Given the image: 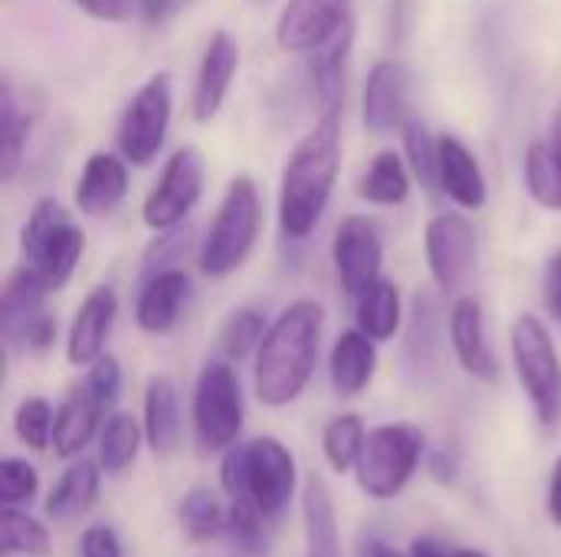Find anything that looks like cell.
Here are the masks:
<instances>
[{
	"label": "cell",
	"mask_w": 561,
	"mask_h": 557,
	"mask_svg": "<svg viewBox=\"0 0 561 557\" xmlns=\"http://www.w3.org/2000/svg\"><path fill=\"white\" fill-rule=\"evenodd\" d=\"M250 3H256V7H263V3H270V0H250Z\"/></svg>",
	"instance_id": "obj_54"
},
{
	"label": "cell",
	"mask_w": 561,
	"mask_h": 557,
	"mask_svg": "<svg viewBox=\"0 0 561 557\" xmlns=\"http://www.w3.org/2000/svg\"><path fill=\"white\" fill-rule=\"evenodd\" d=\"M263 230V200H260V187L253 177L240 174L227 184L224 200L214 213V223L207 227L201 246H197V269L207 279H224L230 272H237Z\"/></svg>",
	"instance_id": "obj_4"
},
{
	"label": "cell",
	"mask_w": 561,
	"mask_h": 557,
	"mask_svg": "<svg viewBox=\"0 0 561 557\" xmlns=\"http://www.w3.org/2000/svg\"><path fill=\"white\" fill-rule=\"evenodd\" d=\"M454 557H490L486 552H480V548H460V552H454Z\"/></svg>",
	"instance_id": "obj_53"
},
{
	"label": "cell",
	"mask_w": 561,
	"mask_h": 557,
	"mask_svg": "<svg viewBox=\"0 0 561 557\" xmlns=\"http://www.w3.org/2000/svg\"><path fill=\"white\" fill-rule=\"evenodd\" d=\"M128 194V161L115 151H92L76 181V207L85 217H108Z\"/></svg>",
	"instance_id": "obj_23"
},
{
	"label": "cell",
	"mask_w": 561,
	"mask_h": 557,
	"mask_svg": "<svg viewBox=\"0 0 561 557\" xmlns=\"http://www.w3.org/2000/svg\"><path fill=\"white\" fill-rule=\"evenodd\" d=\"M39 492V473L20 460V456H7L0 463V506H30Z\"/></svg>",
	"instance_id": "obj_42"
},
{
	"label": "cell",
	"mask_w": 561,
	"mask_h": 557,
	"mask_svg": "<svg viewBox=\"0 0 561 557\" xmlns=\"http://www.w3.org/2000/svg\"><path fill=\"white\" fill-rule=\"evenodd\" d=\"M118 318V295L112 286L92 289L82 305L72 315L69 335H66V361L72 368H89L105 355V345L112 338Z\"/></svg>",
	"instance_id": "obj_18"
},
{
	"label": "cell",
	"mask_w": 561,
	"mask_h": 557,
	"mask_svg": "<svg viewBox=\"0 0 561 557\" xmlns=\"http://www.w3.org/2000/svg\"><path fill=\"white\" fill-rule=\"evenodd\" d=\"M411 557H454V552L444 545V542H437V538H414V545H411Z\"/></svg>",
	"instance_id": "obj_50"
},
{
	"label": "cell",
	"mask_w": 561,
	"mask_h": 557,
	"mask_svg": "<svg viewBox=\"0 0 561 557\" xmlns=\"http://www.w3.org/2000/svg\"><path fill=\"white\" fill-rule=\"evenodd\" d=\"M447 335H450L454 358L460 361V368L470 378H477L483 384L500 381V364H496V355L490 348L486 312H483V302L480 299L463 295V299L454 302L450 318H447Z\"/></svg>",
	"instance_id": "obj_17"
},
{
	"label": "cell",
	"mask_w": 561,
	"mask_h": 557,
	"mask_svg": "<svg viewBox=\"0 0 561 557\" xmlns=\"http://www.w3.org/2000/svg\"><path fill=\"white\" fill-rule=\"evenodd\" d=\"M549 144L556 148V154L561 158V102L556 105V115H552V141Z\"/></svg>",
	"instance_id": "obj_52"
},
{
	"label": "cell",
	"mask_w": 561,
	"mask_h": 557,
	"mask_svg": "<svg viewBox=\"0 0 561 557\" xmlns=\"http://www.w3.org/2000/svg\"><path fill=\"white\" fill-rule=\"evenodd\" d=\"M424 450H427V437L417 423L398 420L368 430L362 456L355 463L358 489L378 502L398 499L411 486L414 473L421 469Z\"/></svg>",
	"instance_id": "obj_5"
},
{
	"label": "cell",
	"mask_w": 561,
	"mask_h": 557,
	"mask_svg": "<svg viewBox=\"0 0 561 557\" xmlns=\"http://www.w3.org/2000/svg\"><path fill=\"white\" fill-rule=\"evenodd\" d=\"M79 552L82 557H122V542L108 525H89L79 535Z\"/></svg>",
	"instance_id": "obj_45"
},
{
	"label": "cell",
	"mask_w": 561,
	"mask_h": 557,
	"mask_svg": "<svg viewBox=\"0 0 561 557\" xmlns=\"http://www.w3.org/2000/svg\"><path fill=\"white\" fill-rule=\"evenodd\" d=\"M266 332H270V322L260 309H237L224 318L220 335H217V348L227 361L240 364L260 351Z\"/></svg>",
	"instance_id": "obj_35"
},
{
	"label": "cell",
	"mask_w": 561,
	"mask_h": 557,
	"mask_svg": "<svg viewBox=\"0 0 561 557\" xmlns=\"http://www.w3.org/2000/svg\"><path fill=\"white\" fill-rule=\"evenodd\" d=\"M53 427H56V410L46 397H26L13 410V433L16 440L33 450L46 453L53 446Z\"/></svg>",
	"instance_id": "obj_38"
},
{
	"label": "cell",
	"mask_w": 561,
	"mask_h": 557,
	"mask_svg": "<svg viewBox=\"0 0 561 557\" xmlns=\"http://www.w3.org/2000/svg\"><path fill=\"white\" fill-rule=\"evenodd\" d=\"M460 450L454 446V443H440L437 450H431V456H427V473H431V479L434 483H440V486H454L457 479H460Z\"/></svg>",
	"instance_id": "obj_44"
},
{
	"label": "cell",
	"mask_w": 561,
	"mask_h": 557,
	"mask_svg": "<svg viewBox=\"0 0 561 557\" xmlns=\"http://www.w3.org/2000/svg\"><path fill=\"white\" fill-rule=\"evenodd\" d=\"M85 381L95 387V394H99L108 407H115V401H118V394H122V364L105 351L95 364H89Z\"/></svg>",
	"instance_id": "obj_43"
},
{
	"label": "cell",
	"mask_w": 561,
	"mask_h": 557,
	"mask_svg": "<svg viewBox=\"0 0 561 557\" xmlns=\"http://www.w3.org/2000/svg\"><path fill=\"white\" fill-rule=\"evenodd\" d=\"M523 174H526L529 197L539 207H546L552 213H561V158L556 154V148L546 144V141L529 144Z\"/></svg>",
	"instance_id": "obj_34"
},
{
	"label": "cell",
	"mask_w": 561,
	"mask_h": 557,
	"mask_svg": "<svg viewBox=\"0 0 561 557\" xmlns=\"http://www.w3.org/2000/svg\"><path fill=\"white\" fill-rule=\"evenodd\" d=\"M404 358L417 378L434 374L440 358V305L431 292H417L404 335Z\"/></svg>",
	"instance_id": "obj_28"
},
{
	"label": "cell",
	"mask_w": 561,
	"mask_h": 557,
	"mask_svg": "<svg viewBox=\"0 0 561 557\" xmlns=\"http://www.w3.org/2000/svg\"><path fill=\"white\" fill-rule=\"evenodd\" d=\"M99 486H102V466H99V460H82L79 456L53 483V489H49V496L43 502V512L49 519H56V522L82 519L95 506Z\"/></svg>",
	"instance_id": "obj_26"
},
{
	"label": "cell",
	"mask_w": 561,
	"mask_h": 557,
	"mask_svg": "<svg viewBox=\"0 0 561 557\" xmlns=\"http://www.w3.org/2000/svg\"><path fill=\"white\" fill-rule=\"evenodd\" d=\"M348 20L352 0H289L276 20V43L283 53H312Z\"/></svg>",
	"instance_id": "obj_14"
},
{
	"label": "cell",
	"mask_w": 561,
	"mask_h": 557,
	"mask_svg": "<svg viewBox=\"0 0 561 557\" xmlns=\"http://www.w3.org/2000/svg\"><path fill=\"white\" fill-rule=\"evenodd\" d=\"M3 512V557H46L53 542H49V529L46 522H39L36 515L16 509V506H0Z\"/></svg>",
	"instance_id": "obj_37"
},
{
	"label": "cell",
	"mask_w": 561,
	"mask_h": 557,
	"mask_svg": "<svg viewBox=\"0 0 561 557\" xmlns=\"http://www.w3.org/2000/svg\"><path fill=\"white\" fill-rule=\"evenodd\" d=\"M108 404L95 394V387L82 378L62 404L56 407V427H53V453L59 460H76L92 440H99L102 423L108 420Z\"/></svg>",
	"instance_id": "obj_15"
},
{
	"label": "cell",
	"mask_w": 561,
	"mask_h": 557,
	"mask_svg": "<svg viewBox=\"0 0 561 557\" xmlns=\"http://www.w3.org/2000/svg\"><path fill=\"white\" fill-rule=\"evenodd\" d=\"M145 443V427L131 414H108L99 433V466L105 476H122Z\"/></svg>",
	"instance_id": "obj_31"
},
{
	"label": "cell",
	"mask_w": 561,
	"mask_h": 557,
	"mask_svg": "<svg viewBox=\"0 0 561 557\" xmlns=\"http://www.w3.org/2000/svg\"><path fill=\"white\" fill-rule=\"evenodd\" d=\"M237 66H240V43L227 30H214V36L204 46L201 66H197V79H194V92H191V115H194V121L217 118V112L224 108V102L230 95Z\"/></svg>",
	"instance_id": "obj_16"
},
{
	"label": "cell",
	"mask_w": 561,
	"mask_h": 557,
	"mask_svg": "<svg viewBox=\"0 0 561 557\" xmlns=\"http://www.w3.org/2000/svg\"><path fill=\"white\" fill-rule=\"evenodd\" d=\"M437 190L460 210H480L490 197L477 154L457 135L437 138Z\"/></svg>",
	"instance_id": "obj_21"
},
{
	"label": "cell",
	"mask_w": 561,
	"mask_h": 557,
	"mask_svg": "<svg viewBox=\"0 0 561 557\" xmlns=\"http://www.w3.org/2000/svg\"><path fill=\"white\" fill-rule=\"evenodd\" d=\"M355 302V325L371 335L375 341H391L401 332L404 322V305H401V289L391 279L371 282Z\"/></svg>",
	"instance_id": "obj_30"
},
{
	"label": "cell",
	"mask_w": 561,
	"mask_h": 557,
	"mask_svg": "<svg viewBox=\"0 0 561 557\" xmlns=\"http://www.w3.org/2000/svg\"><path fill=\"white\" fill-rule=\"evenodd\" d=\"M296 460L276 437L233 443L220 463V486L230 499H253L266 519H276L296 499Z\"/></svg>",
	"instance_id": "obj_3"
},
{
	"label": "cell",
	"mask_w": 561,
	"mask_h": 557,
	"mask_svg": "<svg viewBox=\"0 0 561 557\" xmlns=\"http://www.w3.org/2000/svg\"><path fill=\"white\" fill-rule=\"evenodd\" d=\"M30 115L20 105L13 82H3V95H0V181L10 184L23 164L26 154V141H30Z\"/></svg>",
	"instance_id": "obj_32"
},
{
	"label": "cell",
	"mask_w": 561,
	"mask_h": 557,
	"mask_svg": "<svg viewBox=\"0 0 561 557\" xmlns=\"http://www.w3.org/2000/svg\"><path fill=\"white\" fill-rule=\"evenodd\" d=\"M194 295V282L184 269H161L141 279V292L135 302V322L145 335H168L178 328L187 302Z\"/></svg>",
	"instance_id": "obj_19"
},
{
	"label": "cell",
	"mask_w": 561,
	"mask_h": 557,
	"mask_svg": "<svg viewBox=\"0 0 561 557\" xmlns=\"http://www.w3.org/2000/svg\"><path fill=\"white\" fill-rule=\"evenodd\" d=\"M243 387L233 361H207L191 397V423L204 453H227L243 433Z\"/></svg>",
	"instance_id": "obj_8"
},
{
	"label": "cell",
	"mask_w": 561,
	"mask_h": 557,
	"mask_svg": "<svg viewBox=\"0 0 561 557\" xmlns=\"http://www.w3.org/2000/svg\"><path fill=\"white\" fill-rule=\"evenodd\" d=\"M302 529H306V557H342L335 502L319 473H309L302 486Z\"/></svg>",
	"instance_id": "obj_27"
},
{
	"label": "cell",
	"mask_w": 561,
	"mask_h": 557,
	"mask_svg": "<svg viewBox=\"0 0 561 557\" xmlns=\"http://www.w3.org/2000/svg\"><path fill=\"white\" fill-rule=\"evenodd\" d=\"M201 194H204V154L194 144H184L164 161L158 184L148 190L141 204L145 227H151L154 233L181 227L191 217V210L201 204Z\"/></svg>",
	"instance_id": "obj_10"
},
{
	"label": "cell",
	"mask_w": 561,
	"mask_h": 557,
	"mask_svg": "<svg viewBox=\"0 0 561 557\" xmlns=\"http://www.w3.org/2000/svg\"><path fill=\"white\" fill-rule=\"evenodd\" d=\"M82 253H85V233L72 220V213L56 197H39L20 230L23 263L33 266L56 292L72 279Z\"/></svg>",
	"instance_id": "obj_6"
},
{
	"label": "cell",
	"mask_w": 561,
	"mask_h": 557,
	"mask_svg": "<svg viewBox=\"0 0 561 557\" xmlns=\"http://www.w3.org/2000/svg\"><path fill=\"white\" fill-rule=\"evenodd\" d=\"M82 13L102 23H118L128 16V0H72Z\"/></svg>",
	"instance_id": "obj_47"
},
{
	"label": "cell",
	"mask_w": 561,
	"mask_h": 557,
	"mask_svg": "<svg viewBox=\"0 0 561 557\" xmlns=\"http://www.w3.org/2000/svg\"><path fill=\"white\" fill-rule=\"evenodd\" d=\"M411 118V72L401 59H378L362 92V121L371 135L404 128Z\"/></svg>",
	"instance_id": "obj_13"
},
{
	"label": "cell",
	"mask_w": 561,
	"mask_h": 557,
	"mask_svg": "<svg viewBox=\"0 0 561 557\" xmlns=\"http://www.w3.org/2000/svg\"><path fill=\"white\" fill-rule=\"evenodd\" d=\"M191 246H194V230L187 223L171 227V230H158V236L148 243V250L141 256V279H148L161 269H181Z\"/></svg>",
	"instance_id": "obj_39"
},
{
	"label": "cell",
	"mask_w": 561,
	"mask_h": 557,
	"mask_svg": "<svg viewBox=\"0 0 561 557\" xmlns=\"http://www.w3.org/2000/svg\"><path fill=\"white\" fill-rule=\"evenodd\" d=\"M411 164L398 151H378L358 177V197L375 207H401L411 197Z\"/></svg>",
	"instance_id": "obj_29"
},
{
	"label": "cell",
	"mask_w": 561,
	"mask_h": 557,
	"mask_svg": "<svg viewBox=\"0 0 561 557\" xmlns=\"http://www.w3.org/2000/svg\"><path fill=\"white\" fill-rule=\"evenodd\" d=\"M342 171V125L339 115H322L316 128L289 151L279 177V227L283 236L306 240L329 210Z\"/></svg>",
	"instance_id": "obj_2"
},
{
	"label": "cell",
	"mask_w": 561,
	"mask_h": 557,
	"mask_svg": "<svg viewBox=\"0 0 561 557\" xmlns=\"http://www.w3.org/2000/svg\"><path fill=\"white\" fill-rule=\"evenodd\" d=\"M191 0H138V16L148 26H164L168 20H174Z\"/></svg>",
	"instance_id": "obj_46"
},
{
	"label": "cell",
	"mask_w": 561,
	"mask_h": 557,
	"mask_svg": "<svg viewBox=\"0 0 561 557\" xmlns=\"http://www.w3.org/2000/svg\"><path fill=\"white\" fill-rule=\"evenodd\" d=\"M510 351L536 420L546 430H556L561 423V358L546 322L536 315H519L510 328Z\"/></svg>",
	"instance_id": "obj_7"
},
{
	"label": "cell",
	"mask_w": 561,
	"mask_h": 557,
	"mask_svg": "<svg viewBox=\"0 0 561 557\" xmlns=\"http://www.w3.org/2000/svg\"><path fill=\"white\" fill-rule=\"evenodd\" d=\"M352 46H355V20L342 23L322 46L309 53V85L322 115H342Z\"/></svg>",
	"instance_id": "obj_22"
},
{
	"label": "cell",
	"mask_w": 561,
	"mask_h": 557,
	"mask_svg": "<svg viewBox=\"0 0 561 557\" xmlns=\"http://www.w3.org/2000/svg\"><path fill=\"white\" fill-rule=\"evenodd\" d=\"M145 443L158 460H168L181 446V401L171 378L154 374L145 384V410H141Z\"/></svg>",
	"instance_id": "obj_25"
},
{
	"label": "cell",
	"mask_w": 561,
	"mask_h": 557,
	"mask_svg": "<svg viewBox=\"0 0 561 557\" xmlns=\"http://www.w3.org/2000/svg\"><path fill=\"white\" fill-rule=\"evenodd\" d=\"M332 266L348 299H358L371 282L381 279L385 243L371 217H345L332 240Z\"/></svg>",
	"instance_id": "obj_12"
},
{
	"label": "cell",
	"mask_w": 561,
	"mask_h": 557,
	"mask_svg": "<svg viewBox=\"0 0 561 557\" xmlns=\"http://www.w3.org/2000/svg\"><path fill=\"white\" fill-rule=\"evenodd\" d=\"M362 557H411V555H401L398 548H391V545H385V542H378V538H368V545H365Z\"/></svg>",
	"instance_id": "obj_51"
},
{
	"label": "cell",
	"mask_w": 561,
	"mask_h": 557,
	"mask_svg": "<svg viewBox=\"0 0 561 557\" xmlns=\"http://www.w3.org/2000/svg\"><path fill=\"white\" fill-rule=\"evenodd\" d=\"M401 131H404V154L414 177L421 181L424 190H437V138L431 135L427 121L408 118Z\"/></svg>",
	"instance_id": "obj_40"
},
{
	"label": "cell",
	"mask_w": 561,
	"mask_h": 557,
	"mask_svg": "<svg viewBox=\"0 0 561 557\" xmlns=\"http://www.w3.org/2000/svg\"><path fill=\"white\" fill-rule=\"evenodd\" d=\"M546 512L552 519V525L561 529V456L552 466V479H549V499H546Z\"/></svg>",
	"instance_id": "obj_49"
},
{
	"label": "cell",
	"mask_w": 561,
	"mask_h": 557,
	"mask_svg": "<svg viewBox=\"0 0 561 557\" xmlns=\"http://www.w3.org/2000/svg\"><path fill=\"white\" fill-rule=\"evenodd\" d=\"M266 515L260 512V506L253 499H230L227 509V538L247 552V555H260L266 548Z\"/></svg>",
	"instance_id": "obj_41"
},
{
	"label": "cell",
	"mask_w": 561,
	"mask_h": 557,
	"mask_svg": "<svg viewBox=\"0 0 561 557\" xmlns=\"http://www.w3.org/2000/svg\"><path fill=\"white\" fill-rule=\"evenodd\" d=\"M477 227L467 213H437L424 230V256L440 292H460L477 269Z\"/></svg>",
	"instance_id": "obj_11"
},
{
	"label": "cell",
	"mask_w": 561,
	"mask_h": 557,
	"mask_svg": "<svg viewBox=\"0 0 561 557\" xmlns=\"http://www.w3.org/2000/svg\"><path fill=\"white\" fill-rule=\"evenodd\" d=\"M546 305L561 322V250L546 266Z\"/></svg>",
	"instance_id": "obj_48"
},
{
	"label": "cell",
	"mask_w": 561,
	"mask_h": 557,
	"mask_svg": "<svg viewBox=\"0 0 561 557\" xmlns=\"http://www.w3.org/2000/svg\"><path fill=\"white\" fill-rule=\"evenodd\" d=\"M178 522H181V532L191 545H207V542L227 535V509L217 499V492H210L204 486L191 489L181 499Z\"/></svg>",
	"instance_id": "obj_33"
},
{
	"label": "cell",
	"mask_w": 561,
	"mask_h": 557,
	"mask_svg": "<svg viewBox=\"0 0 561 557\" xmlns=\"http://www.w3.org/2000/svg\"><path fill=\"white\" fill-rule=\"evenodd\" d=\"M322 328L325 309L316 299H296L270 322L253 361V391L263 407L279 410L302 397L316 374Z\"/></svg>",
	"instance_id": "obj_1"
},
{
	"label": "cell",
	"mask_w": 561,
	"mask_h": 557,
	"mask_svg": "<svg viewBox=\"0 0 561 557\" xmlns=\"http://www.w3.org/2000/svg\"><path fill=\"white\" fill-rule=\"evenodd\" d=\"M378 341L358 325L342 332L329 355V381L339 397H358L371 387L378 371Z\"/></svg>",
	"instance_id": "obj_24"
},
{
	"label": "cell",
	"mask_w": 561,
	"mask_h": 557,
	"mask_svg": "<svg viewBox=\"0 0 561 557\" xmlns=\"http://www.w3.org/2000/svg\"><path fill=\"white\" fill-rule=\"evenodd\" d=\"M49 282L33 269V266H16L7 276L3 286V312H0V325H3V345L7 355H20V345L26 338V332L46 315V295H49Z\"/></svg>",
	"instance_id": "obj_20"
},
{
	"label": "cell",
	"mask_w": 561,
	"mask_h": 557,
	"mask_svg": "<svg viewBox=\"0 0 561 557\" xmlns=\"http://www.w3.org/2000/svg\"><path fill=\"white\" fill-rule=\"evenodd\" d=\"M365 420L358 414H339L325 423L322 430V453L329 460V466L335 473H348L355 469L358 456H362V446H365Z\"/></svg>",
	"instance_id": "obj_36"
},
{
	"label": "cell",
	"mask_w": 561,
	"mask_h": 557,
	"mask_svg": "<svg viewBox=\"0 0 561 557\" xmlns=\"http://www.w3.org/2000/svg\"><path fill=\"white\" fill-rule=\"evenodd\" d=\"M171 108H174V85H171V72H154L125 105L118 128H115V144L118 154L135 164V167H148L164 141H168V128H171Z\"/></svg>",
	"instance_id": "obj_9"
}]
</instances>
